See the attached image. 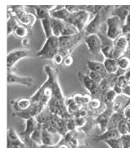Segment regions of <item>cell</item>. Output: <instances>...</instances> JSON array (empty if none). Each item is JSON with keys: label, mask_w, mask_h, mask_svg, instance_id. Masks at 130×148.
I'll return each mask as SVG.
<instances>
[{"label": "cell", "mask_w": 130, "mask_h": 148, "mask_svg": "<svg viewBox=\"0 0 130 148\" xmlns=\"http://www.w3.org/2000/svg\"><path fill=\"white\" fill-rule=\"evenodd\" d=\"M62 136L60 133H51L43 127L42 133V144L47 146H58L61 140Z\"/></svg>", "instance_id": "11"}, {"label": "cell", "mask_w": 130, "mask_h": 148, "mask_svg": "<svg viewBox=\"0 0 130 148\" xmlns=\"http://www.w3.org/2000/svg\"><path fill=\"white\" fill-rule=\"evenodd\" d=\"M38 121L36 120V117H31L29 118L28 120H25V130L21 132V134L19 135L21 137H25V136H30L31 134L34 132V130L37 127Z\"/></svg>", "instance_id": "16"}, {"label": "cell", "mask_w": 130, "mask_h": 148, "mask_svg": "<svg viewBox=\"0 0 130 148\" xmlns=\"http://www.w3.org/2000/svg\"><path fill=\"white\" fill-rule=\"evenodd\" d=\"M117 129L119 131L121 136H124V135H129V134H130L129 123V121L126 120V119L123 120L118 124Z\"/></svg>", "instance_id": "27"}, {"label": "cell", "mask_w": 130, "mask_h": 148, "mask_svg": "<svg viewBox=\"0 0 130 148\" xmlns=\"http://www.w3.org/2000/svg\"><path fill=\"white\" fill-rule=\"evenodd\" d=\"M82 107H83L82 105H81V104H79L78 103H76V101H74L73 103H71V104H69V105L67 106V110H68V112L73 116L80 109H82Z\"/></svg>", "instance_id": "35"}, {"label": "cell", "mask_w": 130, "mask_h": 148, "mask_svg": "<svg viewBox=\"0 0 130 148\" xmlns=\"http://www.w3.org/2000/svg\"><path fill=\"white\" fill-rule=\"evenodd\" d=\"M64 58H65V56L62 55L61 53H60V52H58L57 54H56L54 57H53V62H54V64L57 65V66H60V65L63 64V61H64Z\"/></svg>", "instance_id": "40"}, {"label": "cell", "mask_w": 130, "mask_h": 148, "mask_svg": "<svg viewBox=\"0 0 130 148\" xmlns=\"http://www.w3.org/2000/svg\"><path fill=\"white\" fill-rule=\"evenodd\" d=\"M103 64L105 66V68L108 73H117L119 67L118 65V62L116 59L112 58H105Z\"/></svg>", "instance_id": "20"}, {"label": "cell", "mask_w": 130, "mask_h": 148, "mask_svg": "<svg viewBox=\"0 0 130 148\" xmlns=\"http://www.w3.org/2000/svg\"><path fill=\"white\" fill-rule=\"evenodd\" d=\"M130 82L125 77V76L123 75V74H122V75H119L118 77V79H117V83L116 84H118V86H120L122 88H124L125 86H127L128 84H129Z\"/></svg>", "instance_id": "37"}, {"label": "cell", "mask_w": 130, "mask_h": 148, "mask_svg": "<svg viewBox=\"0 0 130 148\" xmlns=\"http://www.w3.org/2000/svg\"><path fill=\"white\" fill-rule=\"evenodd\" d=\"M124 114L123 112H114L112 113L111 118L108 122V130L109 129H117L118 124L120 123L123 120H124Z\"/></svg>", "instance_id": "19"}, {"label": "cell", "mask_w": 130, "mask_h": 148, "mask_svg": "<svg viewBox=\"0 0 130 148\" xmlns=\"http://www.w3.org/2000/svg\"><path fill=\"white\" fill-rule=\"evenodd\" d=\"M50 22H51V26H52L53 36L57 37L61 36V32H62L63 27L65 25V21L59 19V18L50 17Z\"/></svg>", "instance_id": "17"}, {"label": "cell", "mask_w": 130, "mask_h": 148, "mask_svg": "<svg viewBox=\"0 0 130 148\" xmlns=\"http://www.w3.org/2000/svg\"><path fill=\"white\" fill-rule=\"evenodd\" d=\"M117 97H118V94L115 92V91L112 88H111V89L108 90L107 92H103L101 100L104 103V104L106 106L107 105H113V103L117 99Z\"/></svg>", "instance_id": "22"}, {"label": "cell", "mask_w": 130, "mask_h": 148, "mask_svg": "<svg viewBox=\"0 0 130 148\" xmlns=\"http://www.w3.org/2000/svg\"><path fill=\"white\" fill-rule=\"evenodd\" d=\"M89 77L93 79L94 82H96L97 83L100 84L102 83V81L103 80V77H102V75L97 72H94V71H90L89 72Z\"/></svg>", "instance_id": "36"}, {"label": "cell", "mask_w": 130, "mask_h": 148, "mask_svg": "<svg viewBox=\"0 0 130 148\" xmlns=\"http://www.w3.org/2000/svg\"><path fill=\"white\" fill-rule=\"evenodd\" d=\"M106 24H107L106 34L112 40H116L118 37L123 35L122 29H123V25L124 23L118 16L111 15L110 17L107 18Z\"/></svg>", "instance_id": "5"}, {"label": "cell", "mask_w": 130, "mask_h": 148, "mask_svg": "<svg viewBox=\"0 0 130 148\" xmlns=\"http://www.w3.org/2000/svg\"><path fill=\"white\" fill-rule=\"evenodd\" d=\"M7 82H8L9 85L19 84V85L25 86L28 88H31L35 83V81L32 77H25V76H20L18 74L14 73L10 71H9V73H8Z\"/></svg>", "instance_id": "10"}, {"label": "cell", "mask_w": 130, "mask_h": 148, "mask_svg": "<svg viewBox=\"0 0 130 148\" xmlns=\"http://www.w3.org/2000/svg\"><path fill=\"white\" fill-rule=\"evenodd\" d=\"M28 28L26 27L25 25H19L18 27L16 28L15 31H14V34L17 37L19 38H26L28 36Z\"/></svg>", "instance_id": "31"}, {"label": "cell", "mask_w": 130, "mask_h": 148, "mask_svg": "<svg viewBox=\"0 0 130 148\" xmlns=\"http://www.w3.org/2000/svg\"><path fill=\"white\" fill-rule=\"evenodd\" d=\"M122 34L123 36H128L129 34H130V25L127 24H123L122 29Z\"/></svg>", "instance_id": "45"}, {"label": "cell", "mask_w": 130, "mask_h": 148, "mask_svg": "<svg viewBox=\"0 0 130 148\" xmlns=\"http://www.w3.org/2000/svg\"><path fill=\"white\" fill-rule=\"evenodd\" d=\"M130 14L129 6H119V7H114V9L112 12V15L118 16L121 20L125 23L126 18Z\"/></svg>", "instance_id": "18"}, {"label": "cell", "mask_w": 130, "mask_h": 148, "mask_svg": "<svg viewBox=\"0 0 130 148\" xmlns=\"http://www.w3.org/2000/svg\"><path fill=\"white\" fill-rule=\"evenodd\" d=\"M113 113V105H107L105 109L94 119L95 125H97L102 132L108 130V122Z\"/></svg>", "instance_id": "8"}, {"label": "cell", "mask_w": 130, "mask_h": 148, "mask_svg": "<svg viewBox=\"0 0 130 148\" xmlns=\"http://www.w3.org/2000/svg\"><path fill=\"white\" fill-rule=\"evenodd\" d=\"M30 56H32V51L29 49H16L10 51L7 56L8 70L10 71L20 60Z\"/></svg>", "instance_id": "6"}, {"label": "cell", "mask_w": 130, "mask_h": 148, "mask_svg": "<svg viewBox=\"0 0 130 148\" xmlns=\"http://www.w3.org/2000/svg\"><path fill=\"white\" fill-rule=\"evenodd\" d=\"M112 89L115 91V92H116L118 95H121V94L123 93V88L120 87V86H118V84H115L114 87L112 88Z\"/></svg>", "instance_id": "48"}, {"label": "cell", "mask_w": 130, "mask_h": 148, "mask_svg": "<svg viewBox=\"0 0 130 148\" xmlns=\"http://www.w3.org/2000/svg\"><path fill=\"white\" fill-rule=\"evenodd\" d=\"M19 25V21L15 17H9L7 22V35L10 36L12 33H14L16 28Z\"/></svg>", "instance_id": "26"}, {"label": "cell", "mask_w": 130, "mask_h": 148, "mask_svg": "<svg viewBox=\"0 0 130 148\" xmlns=\"http://www.w3.org/2000/svg\"><path fill=\"white\" fill-rule=\"evenodd\" d=\"M107 17L103 15L102 13H98L94 15L93 18L87 24L84 29V33L86 36L92 35V34H97L102 27V25L104 21L107 20Z\"/></svg>", "instance_id": "9"}, {"label": "cell", "mask_w": 130, "mask_h": 148, "mask_svg": "<svg viewBox=\"0 0 130 148\" xmlns=\"http://www.w3.org/2000/svg\"><path fill=\"white\" fill-rule=\"evenodd\" d=\"M41 25L42 28L45 33V36L47 38L53 36V31H52V26H51V22H50V18H45L41 20Z\"/></svg>", "instance_id": "25"}, {"label": "cell", "mask_w": 130, "mask_h": 148, "mask_svg": "<svg viewBox=\"0 0 130 148\" xmlns=\"http://www.w3.org/2000/svg\"><path fill=\"white\" fill-rule=\"evenodd\" d=\"M30 98H20L15 101L11 102V106L14 112H21L29 110L31 106Z\"/></svg>", "instance_id": "13"}, {"label": "cell", "mask_w": 130, "mask_h": 148, "mask_svg": "<svg viewBox=\"0 0 130 148\" xmlns=\"http://www.w3.org/2000/svg\"><path fill=\"white\" fill-rule=\"evenodd\" d=\"M123 75L125 76V77L130 82V68L129 69H128V70H126V71L124 72Z\"/></svg>", "instance_id": "49"}, {"label": "cell", "mask_w": 130, "mask_h": 148, "mask_svg": "<svg viewBox=\"0 0 130 148\" xmlns=\"http://www.w3.org/2000/svg\"><path fill=\"white\" fill-rule=\"evenodd\" d=\"M39 148H57V146H47V145H40Z\"/></svg>", "instance_id": "50"}, {"label": "cell", "mask_w": 130, "mask_h": 148, "mask_svg": "<svg viewBox=\"0 0 130 148\" xmlns=\"http://www.w3.org/2000/svg\"><path fill=\"white\" fill-rule=\"evenodd\" d=\"M122 94H123L127 98H130V83L128 84L127 86H125L124 88H123V93Z\"/></svg>", "instance_id": "46"}, {"label": "cell", "mask_w": 130, "mask_h": 148, "mask_svg": "<svg viewBox=\"0 0 130 148\" xmlns=\"http://www.w3.org/2000/svg\"><path fill=\"white\" fill-rule=\"evenodd\" d=\"M34 9H35L36 12V16L39 18L40 20L45 19V18H49L51 17L50 15V12L47 11L46 9L42 8L41 6H35Z\"/></svg>", "instance_id": "30"}, {"label": "cell", "mask_w": 130, "mask_h": 148, "mask_svg": "<svg viewBox=\"0 0 130 148\" xmlns=\"http://www.w3.org/2000/svg\"><path fill=\"white\" fill-rule=\"evenodd\" d=\"M52 113L50 110L49 109V107L46 106L43 110L41 111L37 116H36V120H37L38 123L41 124V125H45L48 122H50L52 117Z\"/></svg>", "instance_id": "21"}, {"label": "cell", "mask_w": 130, "mask_h": 148, "mask_svg": "<svg viewBox=\"0 0 130 148\" xmlns=\"http://www.w3.org/2000/svg\"><path fill=\"white\" fill-rule=\"evenodd\" d=\"M13 146H19L24 148H27L21 136L17 134L14 128L10 127L8 130V147Z\"/></svg>", "instance_id": "12"}, {"label": "cell", "mask_w": 130, "mask_h": 148, "mask_svg": "<svg viewBox=\"0 0 130 148\" xmlns=\"http://www.w3.org/2000/svg\"><path fill=\"white\" fill-rule=\"evenodd\" d=\"M110 148H123V143H122V140L121 137L116 139H111V140H108L106 141H104Z\"/></svg>", "instance_id": "32"}, {"label": "cell", "mask_w": 130, "mask_h": 148, "mask_svg": "<svg viewBox=\"0 0 130 148\" xmlns=\"http://www.w3.org/2000/svg\"><path fill=\"white\" fill-rule=\"evenodd\" d=\"M121 137L120 133L118 130V129H109L107 130L106 131L102 132V134L97 136L94 137V140L96 141H106L108 140L111 139H116Z\"/></svg>", "instance_id": "15"}, {"label": "cell", "mask_w": 130, "mask_h": 148, "mask_svg": "<svg viewBox=\"0 0 130 148\" xmlns=\"http://www.w3.org/2000/svg\"><path fill=\"white\" fill-rule=\"evenodd\" d=\"M85 36L86 35L84 31H81L72 36L59 37V42H60L59 52L61 53L64 56L70 55V53L73 51L75 47L80 43V41L84 39Z\"/></svg>", "instance_id": "1"}, {"label": "cell", "mask_w": 130, "mask_h": 148, "mask_svg": "<svg viewBox=\"0 0 130 148\" xmlns=\"http://www.w3.org/2000/svg\"><path fill=\"white\" fill-rule=\"evenodd\" d=\"M21 138L23 139L27 148H39L40 147V145L38 144L37 142H35L30 136H25V137H21Z\"/></svg>", "instance_id": "34"}, {"label": "cell", "mask_w": 130, "mask_h": 148, "mask_svg": "<svg viewBox=\"0 0 130 148\" xmlns=\"http://www.w3.org/2000/svg\"><path fill=\"white\" fill-rule=\"evenodd\" d=\"M102 104H104V103L100 99L92 98L91 101L88 103V106L92 110H98L102 107Z\"/></svg>", "instance_id": "33"}, {"label": "cell", "mask_w": 130, "mask_h": 148, "mask_svg": "<svg viewBox=\"0 0 130 148\" xmlns=\"http://www.w3.org/2000/svg\"><path fill=\"white\" fill-rule=\"evenodd\" d=\"M118 62V65L119 69L123 70V71H126L130 68V58L127 56H123L119 59L117 60Z\"/></svg>", "instance_id": "29"}, {"label": "cell", "mask_w": 130, "mask_h": 148, "mask_svg": "<svg viewBox=\"0 0 130 148\" xmlns=\"http://www.w3.org/2000/svg\"><path fill=\"white\" fill-rule=\"evenodd\" d=\"M8 148H24L22 147H19V146H13V147H8Z\"/></svg>", "instance_id": "52"}, {"label": "cell", "mask_w": 130, "mask_h": 148, "mask_svg": "<svg viewBox=\"0 0 130 148\" xmlns=\"http://www.w3.org/2000/svg\"><path fill=\"white\" fill-rule=\"evenodd\" d=\"M76 128H83L84 126L87 124V120L86 117H77L75 118Z\"/></svg>", "instance_id": "39"}, {"label": "cell", "mask_w": 130, "mask_h": 148, "mask_svg": "<svg viewBox=\"0 0 130 148\" xmlns=\"http://www.w3.org/2000/svg\"><path fill=\"white\" fill-rule=\"evenodd\" d=\"M77 76H78L80 82L83 84L86 89L90 92V95L92 96V98H96V99H101L102 91L99 87V84L94 82L93 79L89 77V75L83 73L81 71L77 72Z\"/></svg>", "instance_id": "4"}, {"label": "cell", "mask_w": 130, "mask_h": 148, "mask_svg": "<svg viewBox=\"0 0 130 148\" xmlns=\"http://www.w3.org/2000/svg\"><path fill=\"white\" fill-rule=\"evenodd\" d=\"M90 15H91L90 12L83 9H80L74 13H70L68 18L65 19V22L74 25L78 29V31L81 32V31H84L85 28L87 25Z\"/></svg>", "instance_id": "3"}, {"label": "cell", "mask_w": 130, "mask_h": 148, "mask_svg": "<svg viewBox=\"0 0 130 148\" xmlns=\"http://www.w3.org/2000/svg\"><path fill=\"white\" fill-rule=\"evenodd\" d=\"M67 145L69 146L70 148H77L78 146H79V140H78V139L75 136V137H73V138L68 142Z\"/></svg>", "instance_id": "44"}, {"label": "cell", "mask_w": 130, "mask_h": 148, "mask_svg": "<svg viewBox=\"0 0 130 148\" xmlns=\"http://www.w3.org/2000/svg\"><path fill=\"white\" fill-rule=\"evenodd\" d=\"M73 98H74L75 101L76 102V103H78L79 104L82 105V106L88 105L89 102L91 101V99H92V96L91 95L90 96H88V95H82L80 93H76L73 96Z\"/></svg>", "instance_id": "28"}, {"label": "cell", "mask_w": 130, "mask_h": 148, "mask_svg": "<svg viewBox=\"0 0 130 148\" xmlns=\"http://www.w3.org/2000/svg\"><path fill=\"white\" fill-rule=\"evenodd\" d=\"M87 64V67L90 71H94V72H97L98 73H100L102 75V77L104 78H106L108 75V73L107 72L106 68H105V66L103 64V62H97V61H88L86 62Z\"/></svg>", "instance_id": "14"}, {"label": "cell", "mask_w": 130, "mask_h": 148, "mask_svg": "<svg viewBox=\"0 0 130 148\" xmlns=\"http://www.w3.org/2000/svg\"><path fill=\"white\" fill-rule=\"evenodd\" d=\"M57 148H70L67 144H59Z\"/></svg>", "instance_id": "51"}, {"label": "cell", "mask_w": 130, "mask_h": 148, "mask_svg": "<svg viewBox=\"0 0 130 148\" xmlns=\"http://www.w3.org/2000/svg\"><path fill=\"white\" fill-rule=\"evenodd\" d=\"M84 41L91 55L98 56L102 54V40L98 34H92L86 36Z\"/></svg>", "instance_id": "7"}, {"label": "cell", "mask_w": 130, "mask_h": 148, "mask_svg": "<svg viewBox=\"0 0 130 148\" xmlns=\"http://www.w3.org/2000/svg\"><path fill=\"white\" fill-rule=\"evenodd\" d=\"M121 140L123 148H130V134L121 136Z\"/></svg>", "instance_id": "41"}, {"label": "cell", "mask_w": 130, "mask_h": 148, "mask_svg": "<svg viewBox=\"0 0 130 148\" xmlns=\"http://www.w3.org/2000/svg\"><path fill=\"white\" fill-rule=\"evenodd\" d=\"M42 133H43V125L38 124L37 127L34 130V132L31 134L30 137L33 139L38 144L42 145Z\"/></svg>", "instance_id": "24"}, {"label": "cell", "mask_w": 130, "mask_h": 148, "mask_svg": "<svg viewBox=\"0 0 130 148\" xmlns=\"http://www.w3.org/2000/svg\"><path fill=\"white\" fill-rule=\"evenodd\" d=\"M59 37L52 36L47 38L44 46L39 51H37L36 56L43 59H53V57L59 52Z\"/></svg>", "instance_id": "2"}, {"label": "cell", "mask_w": 130, "mask_h": 148, "mask_svg": "<svg viewBox=\"0 0 130 148\" xmlns=\"http://www.w3.org/2000/svg\"><path fill=\"white\" fill-rule=\"evenodd\" d=\"M123 114H124V117H125V119L130 122V103H129V104L125 108V110H124V111H123Z\"/></svg>", "instance_id": "47"}, {"label": "cell", "mask_w": 130, "mask_h": 148, "mask_svg": "<svg viewBox=\"0 0 130 148\" xmlns=\"http://www.w3.org/2000/svg\"><path fill=\"white\" fill-rule=\"evenodd\" d=\"M87 115H88V111L82 107V109H80L74 115H73V117L74 118H77V117H87Z\"/></svg>", "instance_id": "42"}, {"label": "cell", "mask_w": 130, "mask_h": 148, "mask_svg": "<svg viewBox=\"0 0 130 148\" xmlns=\"http://www.w3.org/2000/svg\"><path fill=\"white\" fill-rule=\"evenodd\" d=\"M73 62L74 61H73V58H72L71 56H65V58H64V61H63V65L65 66H71V65L73 64Z\"/></svg>", "instance_id": "43"}, {"label": "cell", "mask_w": 130, "mask_h": 148, "mask_svg": "<svg viewBox=\"0 0 130 148\" xmlns=\"http://www.w3.org/2000/svg\"><path fill=\"white\" fill-rule=\"evenodd\" d=\"M113 45L115 48H118L119 50H122L123 51L126 52L129 47V41H128L127 36L122 35L119 37H118L116 40H114Z\"/></svg>", "instance_id": "23"}, {"label": "cell", "mask_w": 130, "mask_h": 148, "mask_svg": "<svg viewBox=\"0 0 130 148\" xmlns=\"http://www.w3.org/2000/svg\"><path fill=\"white\" fill-rule=\"evenodd\" d=\"M124 55H125V52H124V51H123L122 50H119V49L114 47V48L112 49V51L111 57H110V58L118 60V59H119L120 57H122Z\"/></svg>", "instance_id": "38"}]
</instances>
